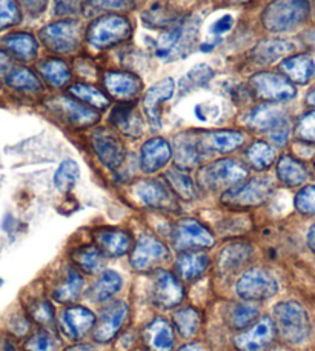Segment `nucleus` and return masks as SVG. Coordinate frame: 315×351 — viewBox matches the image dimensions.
I'll use <instances>...</instances> for the list:
<instances>
[{"instance_id": "obj_44", "label": "nucleus", "mask_w": 315, "mask_h": 351, "mask_svg": "<svg viewBox=\"0 0 315 351\" xmlns=\"http://www.w3.org/2000/svg\"><path fill=\"white\" fill-rule=\"evenodd\" d=\"M214 77V71L205 64L195 65L192 70H189L179 82L180 94H186L192 90H197L200 86H205Z\"/></svg>"}, {"instance_id": "obj_16", "label": "nucleus", "mask_w": 315, "mask_h": 351, "mask_svg": "<svg viewBox=\"0 0 315 351\" xmlns=\"http://www.w3.org/2000/svg\"><path fill=\"white\" fill-rule=\"evenodd\" d=\"M277 335L273 317L263 316L252 322L238 335L234 343L238 351H264L274 342Z\"/></svg>"}, {"instance_id": "obj_9", "label": "nucleus", "mask_w": 315, "mask_h": 351, "mask_svg": "<svg viewBox=\"0 0 315 351\" xmlns=\"http://www.w3.org/2000/svg\"><path fill=\"white\" fill-rule=\"evenodd\" d=\"M238 298L247 302H260L274 298L279 291V282L264 268H249L238 278L236 284Z\"/></svg>"}, {"instance_id": "obj_11", "label": "nucleus", "mask_w": 315, "mask_h": 351, "mask_svg": "<svg viewBox=\"0 0 315 351\" xmlns=\"http://www.w3.org/2000/svg\"><path fill=\"white\" fill-rule=\"evenodd\" d=\"M216 239L203 223L195 219H181L173 230V245L177 252H195L211 248Z\"/></svg>"}, {"instance_id": "obj_4", "label": "nucleus", "mask_w": 315, "mask_h": 351, "mask_svg": "<svg viewBox=\"0 0 315 351\" xmlns=\"http://www.w3.org/2000/svg\"><path fill=\"white\" fill-rule=\"evenodd\" d=\"M274 324L279 335L289 343L305 342L311 333V322L306 310L295 300H285L274 306Z\"/></svg>"}, {"instance_id": "obj_20", "label": "nucleus", "mask_w": 315, "mask_h": 351, "mask_svg": "<svg viewBox=\"0 0 315 351\" xmlns=\"http://www.w3.org/2000/svg\"><path fill=\"white\" fill-rule=\"evenodd\" d=\"M175 84L173 79H163L144 93L143 111L153 128H160L162 125V106L173 97Z\"/></svg>"}, {"instance_id": "obj_27", "label": "nucleus", "mask_w": 315, "mask_h": 351, "mask_svg": "<svg viewBox=\"0 0 315 351\" xmlns=\"http://www.w3.org/2000/svg\"><path fill=\"white\" fill-rule=\"evenodd\" d=\"M111 123L128 137H140L143 134V119L138 114L134 105L122 104L112 110L110 116Z\"/></svg>"}, {"instance_id": "obj_42", "label": "nucleus", "mask_w": 315, "mask_h": 351, "mask_svg": "<svg viewBox=\"0 0 315 351\" xmlns=\"http://www.w3.org/2000/svg\"><path fill=\"white\" fill-rule=\"evenodd\" d=\"M39 71L42 76L47 79V82L53 86H63L71 79V71H69L65 62L59 59H47L39 64Z\"/></svg>"}, {"instance_id": "obj_39", "label": "nucleus", "mask_w": 315, "mask_h": 351, "mask_svg": "<svg viewBox=\"0 0 315 351\" xmlns=\"http://www.w3.org/2000/svg\"><path fill=\"white\" fill-rule=\"evenodd\" d=\"M6 84L14 88V90L23 93L42 91L40 80L28 68H11L8 74H6Z\"/></svg>"}, {"instance_id": "obj_18", "label": "nucleus", "mask_w": 315, "mask_h": 351, "mask_svg": "<svg viewBox=\"0 0 315 351\" xmlns=\"http://www.w3.org/2000/svg\"><path fill=\"white\" fill-rule=\"evenodd\" d=\"M254 256V248L248 242H231L217 256V271L223 278H228L240 271Z\"/></svg>"}, {"instance_id": "obj_15", "label": "nucleus", "mask_w": 315, "mask_h": 351, "mask_svg": "<svg viewBox=\"0 0 315 351\" xmlns=\"http://www.w3.org/2000/svg\"><path fill=\"white\" fill-rule=\"evenodd\" d=\"M134 196L138 202L149 208L175 211L179 208L175 194L168 184L157 179L140 180L134 186Z\"/></svg>"}, {"instance_id": "obj_48", "label": "nucleus", "mask_w": 315, "mask_h": 351, "mask_svg": "<svg viewBox=\"0 0 315 351\" xmlns=\"http://www.w3.org/2000/svg\"><path fill=\"white\" fill-rule=\"evenodd\" d=\"M22 19L17 0H0V31L18 23Z\"/></svg>"}, {"instance_id": "obj_19", "label": "nucleus", "mask_w": 315, "mask_h": 351, "mask_svg": "<svg viewBox=\"0 0 315 351\" xmlns=\"http://www.w3.org/2000/svg\"><path fill=\"white\" fill-rule=\"evenodd\" d=\"M60 328L66 337L79 341L85 337L96 325V316L91 310L81 305H73L62 313Z\"/></svg>"}, {"instance_id": "obj_45", "label": "nucleus", "mask_w": 315, "mask_h": 351, "mask_svg": "<svg viewBox=\"0 0 315 351\" xmlns=\"http://www.w3.org/2000/svg\"><path fill=\"white\" fill-rule=\"evenodd\" d=\"M69 93H71L75 99H79L81 102L91 105L97 110H105L106 106L110 105L108 97H106L102 91L97 90L96 86L86 84H75L69 88Z\"/></svg>"}, {"instance_id": "obj_34", "label": "nucleus", "mask_w": 315, "mask_h": 351, "mask_svg": "<svg viewBox=\"0 0 315 351\" xmlns=\"http://www.w3.org/2000/svg\"><path fill=\"white\" fill-rule=\"evenodd\" d=\"M84 288H85L84 276H81L80 271H77L75 268L68 267L62 282L54 288L53 298L60 304H71L80 298Z\"/></svg>"}, {"instance_id": "obj_22", "label": "nucleus", "mask_w": 315, "mask_h": 351, "mask_svg": "<svg viewBox=\"0 0 315 351\" xmlns=\"http://www.w3.org/2000/svg\"><path fill=\"white\" fill-rule=\"evenodd\" d=\"M49 105H51L54 110H58L59 114L65 119L66 122L71 123L73 127H91V125L99 121V114L96 111L88 108V106L71 97L60 96L58 99H54Z\"/></svg>"}, {"instance_id": "obj_23", "label": "nucleus", "mask_w": 315, "mask_h": 351, "mask_svg": "<svg viewBox=\"0 0 315 351\" xmlns=\"http://www.w3.org/2000/svg\"><path fill=\"white\" fill-rule=\"evenodd\" d=\"M173 158V148L162 137H154L144 142L140 149V168L142 171L153 174L162 170Z\"/></svg>"}, {"instance_id": "obj_7", "label": "nucleus", "mask_w": 315, "mask_h": 351, "mask_svg": "<svg viewBox=\"0 0 315 351\" xmlns=\"http://www.w3.org/2000/svg\"><path fill=\"white\" fill-rule=\"evenodd\" d=\"M132 33L131 23L126 17L118 14H108L97 19L88 29V42L97 49L121 45L128 40Z\"/></svg>"}, {"instance_id": "obj_30", "label": "nucleus", "mask_w": 315, "mask_h": 351, "mask_svg": "<svg viewBox=\"0 0 315 351\" xmlns=\"http://www.w3.org/2000/svg\"><path fill=\"white\" fill-rule=\"evenodd\" d=\"M295 49V45L291 40L286 39H266L262 40L255 48L252 49V59L257 64L269 65L274 62L288 58Z\"/></svg>"}, {"instance_id": "obj_57", "label": "nucleus", "mask_w": 315, "mask_h": 351, "mask_svg": "<svg viewBox=\"0 0 315 351\" xmlns=\"http://www.w3.org/2000/svg\"><path fill=\"white\" fill-rule=\"evenodd\" d=\"M11 70V59L10 56L0 51V73H8Z\"/></svg>"}, {"instance_id": "obj_40", "label": "nucleus", "mask_w": 315, "mask_h": 351, "mask_svg": "<svg viewBox=\"0 0 315 351\" xmlns=\"http://www.w3.org/2000/svg\"><path fill=\"white\" fill-rule=\"evenodd\" d=\"M247 160L257 171L268 170L275 162V149L266 142H254L247 149Z\"/></svg>"}, {"instance_id": "obj_51", "label": "nucleus", "mask_w": 315, "mask_h": 351, "mask_svg": "<svg viewBox=\"0 0 315 351\" xmlns=\"http://www.w3.org/2000/svg\"><path fill=\"white\" fill-rule=\"evenodd\" d=\"M81 8V0H54V12L58 16H74Z\"/></svg>"}, {"instance_id": "obj_24", "label": "nucleus", "mask_w": 315, "mask_h": 351, "mask_svg": "<svg viewBox=\"0 0 315 351\" xmlns=\"http://www.w3.org/2000/svg\"><path fill=\"white\" fill-rule=\"evenodd\" d=\"M200 147L203 153H231L236 152L238 147L244 143V134L240 131H231V130H222V131H207V133H201L199 136Z\"/></svg>"}, {"instance_id": "obj_17", "label": "nucleus", "mask_w": 315, "mask_h": 351, "mask_svg": "<svg viewBox=\"0 0 315 351\" xmlns=\"http://www.w3.org/2000/svg\"><path fill=\"white\" fill-rule=\"evenodd\" d=\"M185 299V287L181 280L171 271L159 269L154 280L153 300L162 310H171L179 306Z\"/></svg>"}, {"instance_id": "obj_36", "label": "nucleus", "mask_w": 315, "mask_h": 351, "mask_svg": "<svg viewBox=\"0 0 315 351\" xmlns=\"http://www.w3.org/2000/svg\"><path fill=\"white\" fill-rule=\"evenodd\" d=\"M5 48L16 56L17 59L23 62H29L36 58L37 54V42L31 34L18 33V34H10L2 40Z\"/></svg>"}, {"instance_id": "obj_12", "label": "nucleus", "mask_w": 315, "mask_h": 351, "mask_svg": "<svg viewBox=\"0 0 315 351\" xmlns=\"http://www.w3.org/2000/svg\"><path fill=\"white\" fill-rule=\"evenodd\" d=\"M249 85L257 97L268 100L270 104L291 100L297 94L291 80L277 73H258L251 77Z\"/></svg>"}, {"instance_id": "obj_6", "label": "nucleus", "mask_w": 315, "mask_h": 351, "mask_svg": "<svg viewBox=\"0 0 315 351\" xmlns=\"http://www.w3.org/2000/svg\"><path fill=\"white\" fill-rule=\"evenodd\" d=\"M274 191L273 180L266 176L249 179L226 190L222 196V204L231 208H252L260 206L270 197Z\"/></svg>"}, {"instance_id": "obj_8", "label": "nucleus", "mask_w": 315, "mask_h": 351, "mask_svg": "<svg viewBox=\"0 0 315 351\" xmlns=\"http://www.w3.org/2000/svg\"><path fill=\"white\" fill-rule=\"evenodd\" d=\"M171 259L168 247L155 236L143 233L131 253V267L138 273L159 271Z\"/></svg>"}, {"instance_id": "obj_53", "label": "nucleus", "mask_w": 315, "mask_h": 351, "mask_svg": "<svg viewBox=\"0 0 315 351\" xmlns=\"http://www.w3.org/2000/svg\"><path fill=\"white\" fill-rule=\"evenodd\" d=\"M90 2L102 10H125L129 6L131 0H90Z\"/></svg>"}, {"instance_id": "obj_31", "label": "nucleus", "mask_w": 315, "mask_h": 351, "mask_svg": "<svg viewBox=\"0 0 315 351\" xmlns=\"http://www.w3.org/2000/svg\"><path fill=\"white\" fill-rule=\"evenodd\" d=\"M105 86L111 96L121 100H128L134 99L138 91L142 90V82L134 74L111 71L105 74Z\"/></svg>"}, {"instance_id": "obj_59", "label": "nucleus", "mask_w": 315, "mask_h": 351, "mask_svg": "<svg viewBox=\"0 0 315 351\" xmlns=\"http://www.w3.org/2000/svg\"><path fill=\"white\" fill-rule=\"evenodd\" d=\"M66 351H97L90 343H79V346H74V347H69Z\"/></svg>"}, {"instance_id": "obj_61", "label": "nucleus", "mask_w": 315, "mask_h": 351, "mask_svg": "<svg viewBox=\"0 0 315 351\" xmlns=\"http://www.w3.org/2000/svg\"><path fill=\"white\" fill-rule=\"evenodd\" d=\"M307 104L311 106H315V90H312L310 94H307Z\"/></svg>"}, {"instance_id": "obj_38", "label": "nucleus", "mask_w": 315, "mask_h": 351, "mask_svg": "<svg viewBox=\"0 0 315 351\" xmlns=\"http://www.w3.org/2000/svg\"><path fill=\"white\" fill-rule=\"evenodd\" d=\"M174 327L177 328L179 335L185 339H191L197 331L200 330L201 325V315L199 310L192 308V306H186V308H181L174 313L173 316Z\"/></svg>"}, {"instance_id": "obj_3", "label": "nucleus", "mask_w": 315, "mask_h": 351, "mask_svg": "<svg viewBox=\"0 0 315 351\" xmlns=\"http://www.w3.org/2000/svg\"><path fill=\"white\" fill-rule=\"evenodd\" d=\"M199 27L200 23L197 17H186L184 21L173 25L157 42V58L165 60H177L180 58H185L192 51L195 42H197Z\"/></svg>"}, {"instance_id": "obj_62", "label": "nucleus", "mask_w": 315, "mask_h": 351, "mask_svg": "<svg viewBox=\"0 0 315 351\" xmlns=\"http://www.w3.org/2000/svg\"><path fill=\"white\" fill-rule=\"evenodd\" d=\"M2 284H3V280H2V279H0V287H2Z\"/></svg>"}, {"instance_id": "obj_50", "label": "nucleus", "mask_w": 315, "mask_h": 351, "mask_svg": "<svg viewBox=\"0 0 315 351\" xmlns=\"http://www.w3.org/2000/svg\"><path fill=\"white\" fill-rule=\"evenodd\" d=\"M295 134H297L301 142L315 143V110L305 112L299 119L297 127H295Z\"/></svg>"}, {"instance_id": "obj_1", "label": "nucleus", "mask_w": 315, "mask_h": 351, "mask_svg": "<svg viewBox=\"0 0 315 351\" xmlns=\"http://www.w3.org/2000/svg\"><path fill=\"white\" fill-rule=\"evenodd\" d=\"M310 14V0H273L264 8L262 22L270 33H285L305 23Z\"/></svg>"}, {"instance_id": "obj_56", "label": "nucleus", "mask_w": 315, "mask_h": 351, "mask_svg": "<svg viewBox=\"0 0 315 351\" xmlns=\"http://www.w3.org/2000/svg\"><path fill=\"white\" fill-rule=\"evenodd\" d=\"M0 351H17L14 341L8 336L0 335Z\"/></svg>"}, {"instance_id": "obj_37", "label": "nucleus", "mask_w": 315, "mask_h": 351, "mask_svg": "<svg viewBox=\"0 0 315 351\" xmlns=\"http://www.w3.org/2000/svg\"><path fill=\"white\" fill-rule=\"evenodd\" d=\"M166 184L171 188V191L175 196L184 199V200H194L197 197V188H195L194 180L191 176L186 174L185 170L180 168H171L165 174Z\"/></svg>"}, {"instance_id": "obj_29", "label": "nucleus", "mask_w": 315, "mask_h": 351, "mask_svg": "<svg viewBox=\"0 0 315 351\" xmlns=\"http://www.w3.org/2000/svg\"><path fill=\"white\" fill-rule=\"evenodd\" d=\"M280 70L283 76L292 84L306 85L311 82L315 74V62L307 54H297L292 58H286L280 64Z\"/></svg>"}, {"instance_id": "obj_25", "label": "nucleus", "mask_w": 315, "mask_h": 351, "mask_svg": "<svg viewBox=\"0 0 315 351\" xmlns=\"http://www.w3.org/2000/svg\"><path fill=\"white\" fill-rule=\"evenodd\" d=\"M143 342L148 351H173L174 328L166 319L155 317L143 330Z\"/></svg>"}, {"instance_id": "obj_49", "label": "nucleus", "mask_w": 315, "mask_h": 351, "mask_svg": "<svg viewBox=\"0 0 315 351\" xmlns=\"http://www.w3.org/2000/svg\"><path fill=\"white\" fill-rule=\"evenodd\" d=\"M295 208L305 216H315V185H307L295 196Z\"/></svg>"}, {"instance_id": "obj_5", "label": "nucleus", "mask_w": 315, "mask_h": 351, "mask_svg": "<svg viewBox=\"0 0 315 351\" xmlns=\"http://www.w3.org/2000/svg\"><path fill=\"white\" fill-rule=\"evenodd\" d=\"M248 168L240 160L220 159L201 168L197 174V184L201 190L218 191L229 190L247 179Z\"/></svg>"}, {"instance_id": "obj_13", "label": "nucleus", "mask_w": 315, "mask_h": 351, "mask_svg": "<svg viewBox=\"0 0 315 351\" xmlns=\"http://www.w3.org/2000/svg\"><path fill=\"white\" fill-rule=\"evenodd\" d=\"M91 145L97 159L110 170H117L126 159V149L114 131L108 128H97L91 133Z\"/></svg>"}, {"instance_id": "obj_26", "label": "nucleus", "mask_w": 315, "mask_h": 351, "mask_svg": "<svg viewBox=\"0 0 315 351\" xmlns=\"http://www.w3.org/2000/svg\"><path fill=\"white\" fill-rule=\"evenodd\" d=\"M203 149L200 147L199 136L184 133L174 141V158L180 170H191L203 159Z\"/></svg>"}, {"instance_id": "obj_54", "label": "nucleus", "mask_w": 315, "mask_h": 351, "mask_svg": "<svg viewBox=\"0 0 315 351\" xmlns=\"http://www.w3.org/2000/svg\"><path fill=\"white\" fill-rule=\"evenodd\" d=\"M232 22H234V21H232L231 16L220 17L218 21L211 27V34L212 36H217V37L226 34L232 28Z\"/></svg>"}, {"instance_id": "obj_41", "label": "nucleus", "mask_w": 315, "mask_h": 351, "mask_svg": "<svg viewBox=\"0 0 315 351\" xmlns=\"http://www.w3.org/2000/svg\"><path fill=\"white\" fill-rule=\"evenodd\" d=\"M258 316V306L251 302L232 304L228 311V322L234 330L248 328L252 322H255Z\"/></svg>"}, {"instance_id": "obj_14", "label": "nucleus", "mask_w": 315, "mask_h": 351, "mask_svg": "<svg viewBox=\"0 0 315 351\" xmlns=\"http://www.w3.org/2000/svg\"><path fill=\"white\" fill-rule=\"evenodd\" d=\"M129 308L123 300H112L100 311L99 321L94 327V339L100 343H106L114 339L118 331L123 328L125 322L128 321Z\"/></svg>"}, {"instance_id": "obj_58", "label": "nucleus", "mask_w": 315, "mask_h": 351, "mask_svg": "<svg viewBox=\"0 0 315 351\" xmlns=\"http://www.w3.org/2000/svg\"><path fill=\"white\" fill-rule=\"evenodd\" d=\"M306 241H307V247L312 253H315V223L307 231V236H306Z\"/></svg>"}, {"instance_id": "obj_2", "label": "nucleus", "mask_w": 315, "mask_h": 351, "mask_svg": "<svg viewBox=\"0 0 315 351\" xmlns=\"http://www.w3.org/2000/svg\"><path fill=\"white\" fill-rule=\"evenodd\" d=\"M247 127L258 131V133L269 134V139L277 147H283L291 134V125L286 111L274 104H263L252 108L244 116Z\"/></svg>"}, {"instance_id": "obj_21", "label": "nucleus", "mask_w": 315, "mask_h": 351, "mask_svg": "<svg viewBox=\"0 0 315 351\" xmlns=\"http://www.w3.org/2000/svg\"><path fill=\"white\" fill-rule=\"evenodd\" d=\"M96 245L106 258H122L132 248V236L122 228H99L94 231Z\"/></svg>"}, {"instance_id": "obj_47", "label": "nucleus", "mask_w": 315, "mask_h": 351, "mask_svg": "<svg viewBox=\"0 0 315 351\" xmlns=\"http://www.w3.org/2000/svg\"><path fill=\"white\" fill-rule=\"evenodd\" d=\"M28 315L36 324L43 325V327L51 325L54 322V317H55L53 305L45 299L34 300V302L28 306Z\"/></svg>"}, {"instance_id": "obj_32", "label": "nucleus", "mask_w": 315, "mask_h": 351, "mask_svg": "<svg viewBox=\"0 0 315 351\" xmlns=\"http://www.w3.org/2000/svg\"><path fill=\"white\" fill-rule=\"evenodd\" d=\"M277 178L286 186H300L310 178V173L303 162L291 154H283L277 162Z\"/></svg>"}, {"instance_id": "obj_52", "label": "nucleus", "mask_w": 315, "mask_h": 351, "mask_svg": "<svg viewBox=\"0 0 315 351\" xmlns=\"http://www.w3.org/2000/svg\"><path fill=\"white\" fill-rule=\"evenodd\" d=\"M10 331L12 335L16 336H25V333H27L28 328H29V322L27 321V317H25L23 315H16L12 316L10 319Z\"/></svg>"}, {"instance_id": "obj_35", "label": "nucleus", "mask_w": 315, "mask_h": 351, "mask_svg": "<svg viewBox=\"0 0 315 351\" xmlns=\"http://www.w3.org/2000/svg\"><path fill=\"white\" fill-rule=\"evenodd\" d=\"M122 285L123 280L121 274L114 271V269H103L91 288V298L99 304L110 302L121 291Z\"/></svg>"}, {"instance_id": "obj_46", "label": "nucleus", "mask_w": 315, "mask_h": 351, "mask_svg": "<svg viewBox=\"0 0 315 351\" xmlns=\"http://www.w3.org/2000/svg\"><path fill=\"white\" fill-rule=\"evenodd\" d=\"M80 170L79 165L71 159H65L59 165L58 171L54 174V186L58 188L60 193H68L73 190L75 182L79 180Z\"/></svg>"}, {"instance_id": "obj_28", "label": "nucleus", "mask_w": 315, "mask_h": 351, "mask_svg": "<svg viewBox=\"0 0 315 351\" xmlns=\"http://www.w3.org/2000/svg\"><path fill=\"white\" fill-rule=\"evenodd\" d=\"M211 267V259L201 252H184L175 261V271L184 280H195L203 276Z\"/></svg>"}, {"instance_id": "obj_60", "label": "nucleus", "mask_w": 315, "mask_h": 351, "mask_svg": "<svg viewBox=\"0 0 315 351\" xmlns=\"http://www.w3.org/2000/svg\"><path fill=\"white\" fill-rule=\"evenodd\" d=\"M179 351H206L203 346L200 343H188V346H184Z\"/></svg>"}, {"instance_id": "obj_55", "label": "nucleus", "mask_w": 315, "mask_h": 351, "mask_svg": "<svg viewBox=\"0 0 315 351\" xmlns=\"http://www.w3.org/2000/svg\"><path fill=\"white\" fill-rule=\"evenodd\" d=\"M23 6L25 10L29 11L31 14H40L47 10L48 0H18Z\"/></svg>"}, {"instance_id": "obj_33", "label": "nucleus", "mask_w": 315, "mask_h": 351, "mask_svg": "<svg viewBox=\"0 0 315 351\" xmlns=\"http://www.w3.org/2000/svg\"><path fill=\"white\" fill-rule=\"evenodd\" d=\"M71 261L75 268L86 274H99L103 271L106 256L97 245H84L71 253Z\"/></svg>"}, {"instance_id": "obj_10", "label": "nucleus", "mask_w": 315, "mask_h": 351, "mask_svg": "<svg viewBox=\"0 0 315 351\" xmlns=\"http://www.w3.org/2000/svg\"><path fill=\"white\" fill-rule=\"evenodd\" d=\"M84 28L77 21H60L40 31V39L48 49L59 54H71L79 48Z\"/></svg>"}, {"instance_id": "obj_43", "label": "nucleus", "mask_w": 315, "mask_h": 351, "mask_svg": "<svg viewBox=\"0 0 315 351\" xmlns=\"http://www.w3.org/2000/svg\"><path fill=\"white\" fill-rule=\"evenodd\" d=\"M60 348L59 336L48 327L34 331L25 342V351H60Z\"/></svg>"}]
</instances>
